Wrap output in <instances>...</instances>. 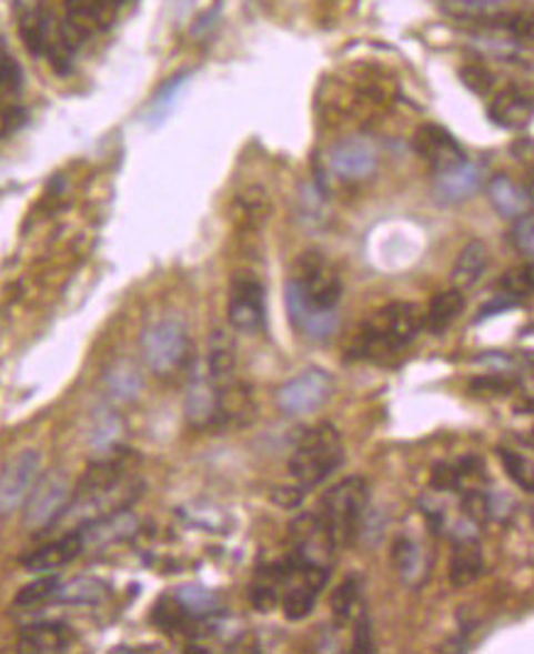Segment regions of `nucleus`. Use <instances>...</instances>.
I'll return each instance as SVG.
<instances>
[{
  "label": "nucleus",
  "mask_w": 534,
  "mask_h": 654,
  "mask_svg": "<svg viewBox=\"0 0 534 654\" xmlns=\"http://www.w3.org/2000/svg\"><path fill=\"white\" fill-rule=\"evenodd\" d=\"M424 329V314L412 302H390L363 321L359 331V355L363 359H385L410 346Z\"/></svg>",
  "instance_id": "nucleus-1"
},
{
  "label": "nucleus",
  "mask_w": 534,
  "mask_h": 654,
  "mask_svg": "<svg viewBox=\"0 0 534 654\" xmlns=\"http://www.w3.org/2000/svg\"><path fill=\"white\" fill-rule=\"evenodd\" d=\"M367 483L361 475H349L341 483L322 495V503H319V517H322L324 527L329 530L331 540H334L336 550L339 546H349L355 542L361 534L363 517L367 510Z\"/></svg>",
  "instance_id": "nucleus-2"
},
{
  "label": "nucleus",
  "mask_w": 534,
  "mask_h": 654,
  "mask_svg": "<svg viewBox=\"0 0 534 654\" xmlns=\"http://www.w3.org/2000/svg\"><path fill=\"white\" fill-rule=\"evenodd\" d=\"M343 463V442L334 424H316L314 430L304 432L290 459L292 479L302 487H316L331 479Z\"/></svg>",
  "instance_id": "nucleus-3"
},
{
  "label": "nucleus",
  "mask_w": 534,
  "mask_h": 654,
  "mask_svg": "<svg viewBox=\"0 0 534 654\" xmlns=\"http://www.w3.org/2000/svg\"><path fill=\"white\" fill-rule=\"evenodd\" d=\"M189 334L180 319L168 316L145 329L142 334V355L152 373L172 375L184 368L189 359Z\"/></svg>",
  "instance_id": "nucleus-4"
},
{
  "label": "nucleus",
  "mask_w": 534,
  "mask_h": 654,
  "mask_svg": "<svg viewBox=\"0 0 534 654\" xmlns=\"http://www.w3.org/2000/svg\"><path fill=\"white\" fill-rule=\"evenodd\" d=\"M288 282H292L294 290L300 292L312 306L324 309V312H336L343 284L336 268L331 265L322 253L310 251L300 255V260L294 263L292 278Z\"/></svg>",
  "instance_id": "nucleus-5"
},
{
  "label": "nucleus",
  "mask_w": 534,
  "mask_h": 654,
  "mask_svg": "<svg viewBox=\"0 0 534 654\" xmlns=\"http://www.w3.org/2000/svg\"><path fill=\"white\" fill-rule=\"evenodd\" d=\"M74 493L77 491L62 471L40 475L26 503V525L30 530L52 527L67 513V507L74 501Z\"/></svg>",
  "instance_id": "nucleus-6"
},
{
  "label": "nucleus",
  "mask_w": 534,
  "mask_h": 654,
  "mask_svg": "<svg viewBox=\"0 0 534 654\" xmlns=\"http://www.w3.org/2000/svg\"><path fill=\"white\" fill-rule=\"evenodd\" d=\"M42 456L34 449H26L10 459L0 471V517L16 515L26 507L30 493L40 481Z\"/></svg>",
  "instance_id": "nucleus-7"
},
{
  "label": "nucleus",
  "mask_w": 534,
  "mask_h": 654,
  "mask_svg": "<svg viewBox=\"0 0 534 654\" xmlns=\"http://www.w3.org/2000/svg\"><path fill=\"white\" fill-rule=\"evenodd\" d=\"M334 395V378L322 368H306L278 390V408L292 417L312 414Z\"/></svg>",
  "instance_id": "nucleus-8"
},
{
  "label": "nucleus",
  "mask_w": 534,
  "mask_h": 654,
  "mask_svg": "<svg viewBox=\"0 0 534 654\" xmlns=\"http://www.w3.org/2000/svg\"><path fill=\"white\" fill-rule=\"evenodd\" d=\"M229 321L241 334H255L265 326V290L255 278L239 275L229 294Z\"/></svg>",
  "instance_id": "nucleus-9"
},
{
  "label": "nucleus",
  "mask_w": 534,
  "mask_h": 654,
  "mask_svg": "<svg viewBox=\"0 0 534 654\" xmlns=\"http://www.w3.org/2000/svg\"><path fill=\"white\" fill-rule=\"evenodd\" d=\"M329 170L339 180L359 182L371 177L377 168V150L365 138H346L329 150Z\"/></svg>",
  "instance_id": "nucleus-10"
},
{
  "label": "nucleus",
  "mask_w": 534,
  "mask_h": 654,
  "mask_svg": "<svg viewBox=\"0 0 534 654\" xmlns=\"http://www.w3.org/2000/svg\"><path fill=\"white\" fill-rule=\"evenodd\" d=\"M412 148L422 160L430 162L436 172H444L466 160V152L461 150L456 138L442 125H434V123L417 128V133H414L412 138Z\"/></svg>",
  "instance_id": "nucleus-11"
},
{
  "label": "nucleus",
  "mask_w": 534,
  "mask_h": 654,
  "mask_svg": "<svg viewBox=\"0 0 534 654\" xmlns=\"http://www.w3.org/2000/svg\"><path fill=\"white\" fill-rule=\"evenodd\" d=\"M284 302H288V314H290L292 326L300 331L302 336L312 341H324L336 331L339 314L312 306L300 292L294 290L292 282H288V288H284Z\"/></svg>",
  "instance_id": "nucleus-12"
},
{
  "label": "nucleus",
  "mask_w": 534,
  "mask_h": 654,
  "mask_svg": "<svg viewBox=\"0 0 534 654\" xmlns=\"http://www.w3.org/2000/svg\"><path fill=\"white\" fill-rule=\"evenodd\" d=\"M184 410L189 424L199 426V430H204V426H211L221 420V390L211 380L209 371L194 373L187 390Z\"/></svg>",
  "instance_id": "nucleus-13"
},
{
  "label": "nucleus",
  "mask_w": 534,
  "mask_h": 654,
  "mask_svg": "<svg viewBox=\"0 0 534 654\" xmlns=\"http://www.w3.org/2000/svg\"><path fill=\"white\" fill-rule=\"evenodd\" d=\"M84 550H87L84 534H81L79 530H69L59 540L40 546V550H34L30 556L22 559V566H26V571H30V574H52V571L74 562V559Z\"/></svg>",
  "instance_id": "nucleus-14"
},
{
  "label": "nucleus",
  "mask_w": 534,
  "mask_h": 654,
  "mask_svg": "<svg viewBox=\"0 0 534 654\" xmlns=\"http://www.w3.org/2000/svg\"><path fill=\"white\" fill-rule=\"evenodd\" d=\"M485 182V168L481 162H459L454 168L436 172V197L446 204H459L478 192Z\"/></svg>",
  "instance_id": "nucleus-15"
},
{
  "label": "nucleus",
  "mask_w": 534,
  "mask_h": 654,
  "mask_svg": "<svg viewBox=\"0 0 534 654\" xmlns=\"http://www.w3.org/2000/svg\"><path fill=\"white\" fill-rule=\"evenodd\" d=\"M488 197L493 209L503 219L520 221L534 213V194L525 184L510 180L507 174H497L488 184Z\"/></svg>",
  "instance_id": "nucleus-16"
},
{
  "label": "nucleus",
  "mask_w": 534,
  "mask_h": 654,
  "mask_svg": "<svg viewBox=\"0 0 534 654\" xmlns=\"http://www.w3.org/2000/svg\"><path fill=\"white\" fill-rule=\"evenodd\" d=\"M488 115L495 125H501L505 130H522L527 128L534 118V101L522 89L507 87L495 93Z\"/></svg>",
  "instance_id": "nucleus-17"
},
{
  "label": "nucleus",
  "mask_w": 534,
  "mask_h": 654,
  "mask_svg": "<svg viewBox=\"0 0 534 654\" xmlns=\"http://www.w3.org/2000/svg\"><path fill=\"white\" fill-rule=\"evenodd\" d=\"M71 640V630L62 623H38V625H28L20 630V637H18V645L20 652H44V654H52V652H64L69 650Z\"/></svg>",
  "instance_id": "nucleus-18"
},
{
  "label": "nucleus",
  "mask_w": 534,
  "mask_h": 654,
  "mask_svg": "<svg viewBox=\"0 0 534 654\" xmlns=\"http://www.w3.org/2000/svg\"><path fill=\"white\" fill-rule=\"evenodd\" d=\"M442 6L449 16L491 28H503L510 16L505 0H442Z\"/></svg>",
  "instance_id": "nucleus-19"
},
{
  "label": "nucleus",
  "mask_w": 534,
  "mask_h": 654,
  "mask_svg": "<svg viewBox=\"0 0 534 654\" xmlns=\"http://www.w3.org/2000/svg\"><path fill=\"white\" fill-rule=\"evenodd\" d=\"M483 574V554L476 544V537L473 540H459V546L454 556L449 562V581L451 586L456 588H466L471 584H476Z\"/></svg>",
  "instance_id": "nucleus-20"
},
{
  "label": "nucleus",
  "mask_w": 534,
  "mask_h": 654,
  "mask_svg": "<svg viewBox=\"0 0 534 654\" xmlns=\"http://www.w3.org/2000/svg\"><path fill=\"white\" fill-rule=\"evenodd\" d=\"M135 530H138V517L130 515V510L123 507L113 515H105L97 522H91V525L81 527L79 532L84 534V542L89 546V544H111L118 540H125Z\"/></svg>",
  "instance_id": "nucleus-21"
},
{
  "label": "nucleus",
  "mask_w": 534,
  "mask_h": 654,
  "mask_svg": "<svg viewBox=\"0 0 534 654\" xmlns=\"http://www.w3.org/2000/svg\"><path fill=\"white\" fill-rule=\"evenodd\" d=\"M491 263V253L488 245L483 241H468L464 245V251L459 253L454 270H451V280H454L459 288H473L481 278L485 268Z\"/></svg>",
  "instance_id": "nucleus-22"
},
{
  "label": "nucleus",
  "mask_w": 534,
  "mask_h": 654,
  "mask_svg": "<svg viewBox=\"0 0 534 654\" xmlns=\"http://www.w3.org/2000/svg\"><path fill=\"white\" fill-rule=\"evenodd\" d=\"M464 306L466 300L459 288L436 294L430 302V309L424 312V329L430 331V334H442V331H446L461 316Z\"/></svg>",
  "instance_id": "nucleus-23"
},
{
  "label": "nucleus",
  "mask_w": 534,
  "mask_h": 654,
  "mask_svg": "<svg viewBox=\"0 0 534 654\" xmlns=\"http://www.w3.org/2000/svg\"><path fill=\"white\" fill-rule=\"evenodd\" d=\"M331 613H334L339 625H355V621L365 615L359 578L349 576L346 581H341L334 596H331Z\"/></svg>",
  "instance_id": "nucleus-24"
},
{
  "label": "nucleus",
  "mask_w": 534,
  "mask_h": 654,
  "mask_svg": "<svg viewBox=\"0 0 534 654\" xmlns=\"http://www.w3.org/2000/svg\"><path fill=\"white\" fill-rule=\"evenodd\" d=\"M109 584L101 578H91V576H79L74 581H69L67 586L59 588L57 601L59 603H71V605H97L109 598Z\"/></svg>",
  "instance_id": "nucleus-25"
},
{
  "label": "nucleus",
  "mask_w": 534,
  "mask_h": 654,
  "mask_svg": "<svg viewBox=\"0 0 534 654\" xmlns=\"http://www.w3.org/2000/svg\"><path fill=\"white\" fill-rule=\"evenodd\" d=\"M174 598L180 601V605L192 621H201V617H209L219 611L216 593L204 586H182L174 593Z\"/></svg>",
  "instance_id": "nucleus-26"
},
{
  "label": "nucleus",
  "mask_w": 534,
  "mask_h": 654,
  "mask_svg": "<svg viewBox=\"0 0 534 654\" xmlns=\"http://www.w3.org/2000/svg\"><path fill=\"white\" fill-rule=\"evenodd\" d=\"M497 456H501L503 461L507 479L517 487H522L525 493H534V463L527 456H522L517 454V451H510V449H497Z\"/></svg>",
  "instance_id": "nucleus-27"
},
{
  "label": "nucleus",
  "mask_w": 534,
  "mask_h": 654,
  "mask_svg": "<svg viewBox=\"0 0 534 654\" xmlns=\"http://www.w3.org/2000/svg\"><path fill=\"white\" fill-rule=\"evenodd\" d=\"M393 562L400 571V576L405 581H420V571L424 569L422 564V552H420V544H414L410 537H400L395 542V550H393Z\"/></svg>",
  "instance_id": "nucleus-28"
},
{
  "label": "nucleus",
  "mask_w": 534,
  "mask_h": 654,
  "mask_svg": "<svg viewBox=\"0 0 534 654\" xmlns=\"http://www.w3.org/2000/svg\"><path fill=\"white\" fill-rule=\"evenodd\" d=\"M59 588H62V584H59V576H42L18 591L16 605H20V608H34V605H42L47 601L57 598Z\"/></svg>",
  "instance_id": "nucleus-29"
},
{
  "label": "nucleus",
  "mask_w": 534,
  "mask_h": 654,
  "mask_svg": "<svg viewBox=\"0 0 534 654\" xmlns=\"http://www.w3.org/2000/svg\"><path fill=\"white\" fill-rule=\"evenodd\" d=\"M22 87V69L13 57L0 52V113L8 111Z\"/></svg>",
  "instance_id": "nucleus-30"
},
{
  "label": "nucleus",
  "mask_w": 534,
  "mask_h": 654,
  "mask_svg": "<svg viewBox=\"0 0 534 654\" xmlns=\"http://www.w3.org/2000/svg\"><path fill=\"white\" fill-rule=\"evenodd\" d=\"M497 284H501L503 294L515 296V300H525V296L534 294V260L507 270Z\"/></svg>",
  "instance_id": "nucleus-31"
},
{
  "label": "nucleus",
  "mask_w": 534,
  "mask_h": 654,
  "mask_svg": "<svg viewBox=\"0 0 534 654\" xmlns=\"http://www.w3.org/2000/svg\"><path fill=\"white\" fill-rule=\"evenodd\" d=\"M184 81H187V74H177V77H172L168 84H164L155 97H152V103H150V113H148V118H150V123H160V121H164V115H168L170 111H172V105H174V101H177V93H180V89L184 87Z\"/></svg>",
  "instance_id": "nucleus-32"
},
{
  "label": "nucleus",
  "mask_w": 534,
  "mask_h": 654,
  "mask_svg": "<svg viewBox=\"0 0 534 654\" xmlns=\"http://www.w3.org/2000/svg\"><path fill=\"white\" fill-rule=\"evenodd\" d=\"M517 388L515 378H507L503 373H491V375H481L476 380H471V395L478 398H493V395H507Z\"/></svg>",
  "instance_id": "nucleus-33"
},
{
  "label": "nucleus",
  "mask_w": 534,
  "mask_h": 654,
  "mask_svg": "<svg viewBox=\"0 0 534 654\" xmlns=\"http://www.w3.org/2000/svg\"><path fill=\"white\" fill-rule=\"evenodd\" d=\"M461 507H464L466 520H471L473 525H485L491 520V495H485L483 491H466L464 497H461Z\"/></svg>",
  "instance_id": "nucleus-34"
},
{
  "label": "nucleus",
  "mask_w": 534,
  "mask_h": 654,
  "mask_svg": "<svg viewBox=\"0 0 534 654\" xmlns=\"http://www.w3.org/2000/svg\"><path fill=\"white\" fill-rule=\"evenodd\" d=\"M109 385H111L115 398L130 400V398L138 395V390L142 388V380H140L138 371H133V368L121 365V368H115V371L109 375Z\"/></svg>",
  "instance_id": "nucleus-35"
},
{
  "label": "nucleus",
  "mask_w": 534,
  "mask_h": 654,
  "mask_svg": "<svg viewBox=\"0 0 534 654\" xmlns=\"http://www.w3.org/2000/svg\"><path fill=\"white\" fill-rule=\"evenodd\" d=\"M461 81L473 91V93H481V97H485V93L493 91V84L495 79L493 74L485 67L481 64H466L461 67Z\"/></svg>",
  "instance_id": "nucleus-36"
},
{
  "label": "nucleus",
  "mask_w": 534,
  "mask_h": 654,
  "mask_svg": "<svg viewBox=\"0 0 534 654\" xmlns=\"http://www.w3.org/2000/svg\"><path fill=\"white\" fill-rule=\"evenodd\" d=\"M239 207H241V211H243V219H245V221H253V223L263 221V219H265V213H268V199H265V192H263V189H258V187L248 189L245 194H241Z\"/></svg>",
  "instance_id": "nucleus-37"
},
{
  "label": "nucleus",
  "mask_w": 534,
  "mask_h": 654,
  "mask_svg": "<svg viewBox=\"0 0 534 654\" xmlns=\"http://www.w3.org/2000/svg\"><path fill=\"white\" fill-rule=\"evenodd\" d=\"M461 479H464V475H461L459 466H451V463H436L432 471V485L442 493L461 487Z\"/></svg>",
  "instance_id": "nucleus-38"
},
{
  "label": "nucleus",
  "mask_w": 534,
  "mask_h": 654,
  "mask_svg": "<svg viewBox=\"0 0 534 654\" xmlns=\"http://www.w3.org/2000/svg\"><path fill=\"white\" fill-rule=\"evenodd\" d=\"M304 493H306V487H302L300 483L294 481L292 485H278V487H272L270 497H272V503H275V505H280V507H284V510H294V507H300V505H302Z\"/></svg>",
  "instance_id": "nucleus-39"
},
{
  "label": "nucleus",
  "mask_w": 534,
  "mask_h": 654,
  "mask_svg": "<svg viewBox=\"0 0 534 654\" xmlns=\"http://www.w3.org/2000/svg\"><path fill=\"white\" fill-rule=\"evenodd\" d=\"M353 652H355V654H373V652H375L373 625H371V617H367V615H361L359 621H355Z\"/></svg>",
  "instance_id": "nucleus-40"
},
{
  "label": "nucleus",
  "mask_w": 534,
  "mask_h": 654,
  "mask_svg": "<svg viewBox=\"0 0 534 654\" xmlns=\"http://www.w3.org/2000/svg\"><path fill=\"white\" fill-rule=\"evenodd\" d=\"M91 8H93V16H97L99 22V30L111 28L118 13H121V8L128 3V0H89Z\"/></svg>",
  "instance_id": "nucleus-41"
},
{
  "label": "nucleus",
  "mask_w": 534,
  "mask_h": 654,
  "mask_svg": "<svg viewBox=\"0 0 534 654\" xmlns=\"http://www.w3.org/2000/svg\"><path fill=\"white\" fill-rule=\"evenodd\" d=\"M513 241H515L520 253H525V255H530L534 260V213H532V217H525V219H520L515 223Z\"/></svg>",
  "instance_id": "nucleus-42"
},
{
  "label": "nucleus",
  "mask_w": 534,
  "mask_h": 654,
  "mask_svg": "<svg viewBox=\"0 0 534 654\" xmlns=\"http://www.w3.org/2000/svg\"><path fill=\"white\" fill-rule=\"evenodd\" d=\"M517 302H520V300H515V296L497 294L495 300H491L488 304H483V309H481V316H478V319H488V316H495V314H501V312H507V309L517 306Z\"/></svg>",
  "instance_id": "nucleus-43"
},
{
  "label": "nucleus",
  "mask_w": 534,
  "mask_h": 654,
  "mask_svg": "<svg viewBox=\"0 0 534 654\" xmlns=\"http://www.w3.org/2000/svg\"><path fill=\"white\" fill-rule=\"evenodd\" d=\"M520 361L525 365H530V368H534V351H520Z\"/></svg>",
  "instance_id": "nucleus-44"
},
{
  "label": "nucleus",
  "mask_w": 534,
  "mask_h": 654,
  "mask_svg": "<svg viewBox=\"0 0 534 654\" xmlns=\"http://www.w3.org/2000/svg\"><path fill=\"white\" fill-rule=\"evenodd\" d=\"M532 522H534V507H532Z\"/></svg>",
  "instance_id": "nucleus-45"
},
{
  "label": "nucleus",
  "mask_w": 534,
  "mask_h": 654,
  "mask_svg": "<svg viewBox=\"0 0 534 654\" xmlns=\"http://www.w3.org/2000/svg\"><path fill=\"white\" fill-rule=\"evenodd\" d=\"M532 439H534V430H532Z\"/></svg>",
  "instance_id": "nucleus-46"
}]
</instances>
